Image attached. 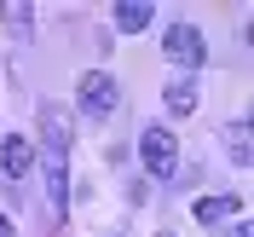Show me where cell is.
I'll return each instance as SVG.
<instances>
[{
    "instance_id": "cell-1",
    "label": "cell",
    "mask_w": 254,
    "mask_h": 237,
    "mask_svg": "<svg viewBox=\"0 0 254 237\" xmlns=\"http://www.w3.org/2000/svg\"><path fill=\"white\" fill-rule=\"evenodd\" d=\"M69 133H75V122H69V110L64 104H41V174H47V203L52 214H64L69 208Z\"/></svg>"
},
{
    "instance_id": "cell-2",
    "label": "cell",
    "mask_w": 254,
    "mask_h": 237,
    "mask_svg": "<svg viewBox=\"0 0 254 237\" xmlns=\"http://www.w3.org/2000/svg\"><path fill=\"white\" fill-rule=\"evenodd\" d=\"M139 157H144V168L156 179H174L179 174V139H174V127H144L139 133Z\"/></svg>"
},
{
    "instance_id": "cell-3",
    "label": "cell",
    "mask_w": 254,
    "mask_h": 237,
    "mask_svg": "<svg viewBox=\"0 0 254 237\" xmlns=\"http://www.w3.org/2000/svg\"><path fill=\"white\" fill-rule=\"evenodd\" d=\"M162 52H168L179 70H202V64H208V47H202V29H196V23H168Z\"/></svg>"
},
{
    "instance_id": "cell-4",
    "label": "cell",
    "mask_w": 254,
    "mask_h": 237,
    "mask_svg": "<svg viewBox=\"0 0 254 237\" xmlns=\"http://www.w3.org/2000/svg\"><path fill=\"white\" fill-rule=\"evenodd\" d=\"M116 104H122V93H116V81L104 76V70H87V76H81V110L93 116V122H104V116H110Z\"/></svg>"
},
{
    "instance_id": "cell-5",
    "label": "cell",
    "mask_w": 254,
    "mask_h": 237,
    "mask_svg": "<svg viewBox=\"0 0 254 237\" xmlns=\"http://www.w3.org/2000/svg\"><path fill=\"white\" fill-rule=\"evenodd\" d=\"M0 168H6V179H23V174L35 168V145H29V139H17V133H12V139L0 145Z\"/></svg>"
},
{
    "instance_id": "cell-6",
    "label": "cell",
    "mask_w": 254,
    "mask_h": 237,
    "mask_svg": "<svg viewBox=\"0 0 254 237\" xmlns=\"http://www.w3.org/2000/svg\"><path fill=\"white\" fill-rule=\"evenodd\" d=\"M110 17H116V29H122V35H139L144 23L156 17V6H150V0H122V6H116Z\"/></svg>"
},
{
    "instance_id": "cell-7",
    "label": "cell",
    "mask_w": 254,
    "mask_h": 237,
    "mask_svg": "<svg viewBox=\"0 0 254 237\" xmlns=\"http://www.w3.org/2000/svg\"><path fill=\"white\" fill-rule=\"evenodd\" d=\"M225 214H243V197H202L196 203V220L202 226H220Z\"/></svg>"
},
{
    "instance_id": "cell-8",
    "label": "cell",
    "mask_w": 254,
    "mask_h": 237,
    "mask_svg": "<svg viewBox=\"0 0 254 237\" xmlns=\"http://www.w3.org/2000/svg\"><path fill=\"white\" fill-rule=\"evenodd\" d=\"M168 110H174V116H190V110H196V81H190V76L168 81Z\"/></svg>"
},
{
    "instance_id": "cell-9",
    "label": "cell",
    "mask_w": 254,
    "mask_h": 237,
    "mask_svg": "<svg viewBox=\"0 0 254 237\" xmlns=\"http://www.w3.org/2000/svg\"><path fill=\"white\" fill-rule=\"evenodd\" d=\"M231 162H237V168H249V162H254V151H249V116L231 122Z\"/></svg>"
},
{
    "instance_id": "cell-10",
    "label": "cell",
    "mask_w": 254,
    "mask_h": 237,
    "mask_svg": "<svg viewBox=\"0 0 254 237\" xmlns=\"http://www.w3.org/2000/svg\"><path fill=\"white\" fill-rule=\"evenodd\" d=\"M0 237H17V232H12V220H6V214H0Z\"/></svg>"
},
{
    "instance_id": "cell-11",
    "label": "cell",
    "mask_w": 254,
    "mask_h": 237,
    "mask_svg": "<svg viewBox=\"0 0 254 237\" xmlns=\"http://www.w3.org/2000/svg\"><path fill=\"white\" fill-rule=\"evenodd\" d=\"M225 237H249V226H243V220H237V226H231V232H225Z\"/></svg>"
},
{
    "instance_id": "cell-12",
    "label": "cell",
    "mask_w": 254,
    "mask_h": 237,
    "mask_svg": "<svg viewBox=\"0 0 254 237\" xmlns=\"http://www.w3.org/2000/svg\"><path fill=\"white\" fill-rule=\"evenodd\" d=\"M162 237H174V232H162Z\"/></svg>"
}]
</instances>
